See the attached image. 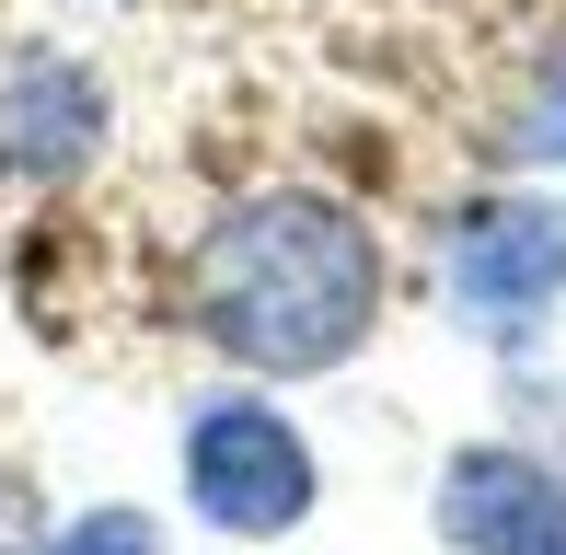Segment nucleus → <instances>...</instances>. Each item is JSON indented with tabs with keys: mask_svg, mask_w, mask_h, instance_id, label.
<instances>
[{
	"mask_svg": "<svg viewBox=\"0 0 566 555\" xmlns=\"http://www.w3.org/2000/svg\"><path fill=\"white\" fill-rule=\"evenodd\" d=\"M46 555H163V521L127 510V498H105V510H70L59 533H46Z\"/></svg>",
	"mask_w": 566,
	"mask_h": 555,
	"instance_id": "0eeeda50",
	"label": "nucleus"
},
{
	"mask_svg": "<svg viewBox=\"0 0 566 555\" xmlns=\"http://www.w3.org/2000/svg\"><path fill=\"white\" fill-rule=\"evenodd\" d=\"M105 150V82L70 46H12L0 59V163L23 186H70Z\"/></svg>",
	"mask_w": 566,
	"mask_h": 555,
	"instance_id": "39448f33",
	"label": "nucleus"
},
{
	"mask_svg": "<svg viewBox=\"0 0 566 555\" xmlns=\"http://www.w3.org/2000/svg\"><path fill=\"white\" fill-rule=\"evenodd\" d=\"M509 163H566V46H544V70H532V93L509 105Z\"/></svg>",
	"mask_w": 566,
	"mask_h": 555,
	"instance_id": "423d86ee",
	"label": "nucleus"
},
{
	"mask_svg": "<svg viewBox=\"0 0 566 555\" xmlns=\"http://www.w3.org/2000/svg\"><path fill=\"white\" fill-rule=\"evenodd\" d=\"M186 313L231 370H266V383L347 370L381 324V243L347 197L266 186V197H243V209H220L197 232Z\"/></svg>",
	"mask_w": 566,
	"mask_h": 555,
	"instance_id": "f257e3e1",
	"label": "nucleus"
},
{
	"mask_svg": "<svg viewBox=\"0 0 566 555\" xmlns=\"http://www.w3.org/2000/svg\"><path fill=\"white\" fill-rule=\"evenodd\" d=\"M440 278H451V313L474 324V336L521 347L532 324L566 301V197H532V186L474 197V209L451 220Z\"/></svg>",
	"mask_w": 566,
	"mask_h": 555,
	"instance_id": "7ed1b4c3",
	"label": "nucleus"
},
{
	"mask_svg": "<svg viewBox=\"0 0 566 555\" xmlns=\"http://www.w3.org/2000/svg\"><path fill=\"white\" fill-rule=\"evenodd\" d=\"M451 555H566V463L521 440H462L428 498Z\"/></svg>",
	"mask_w": 566,
	"mask_h": 555,
	"instance_id": "20e7f679",
	"label": "nucleus"
},
{
	"mask_svg": "<svg viewBox=\"0 0 566 555\" xmlns=\"http://www.w3.org/2000/svg\"><path fill=\"white\" fill-rule=\"evenodd\" d=\"M46 533H59V521H46V486L23 463H0V555H46Z\"/></svg>",
	"mask_w": 566,
	"mask_h": 555,
	"instance_id": "6e6552de",
	"label": "nucleus"
},
{
	"mask_svg": "<svg viewBox=\"0 0 566 555\" xmlns=\"http://www.w3.org/2000/svg\"><path fill=\"white\" fill-rule=\"evenodd\" d=\"M324 498V463L266 394H209L186 417V510L220 544H290Z\"/></svg>",
	"mask_w": 566,
	"mask_h": 555,
	"instance_id": "f03ea898",
	"label": "nucleus"
}]
</instances>
